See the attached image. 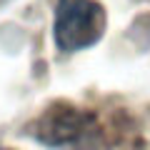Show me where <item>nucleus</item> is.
<instances>
[{"label": "nucleus", "mask_w": 150, "mask_h": 150, "mask_svg": "<svg viewBox=\"0 0 150 150\" xmlns=\"http://www.w3.org/2000/svg\"><path fill=\"white\" fill-rule=\"evenodd\" d=\"M33 135L48 148H65V150L103 148V135L95 123V115L68 105H53L35 123Z\"/></svg>", "instance_id": "f257e3e1"}, {"label": "nucleus", "mask_w": 150, "mask_h": 150, "mask_svg": "<svg viewBox=\"0 0 150 150\" xmlns=\"http://www.w3.org/2000/svg\"><path fill=\"white\" fill-rule=\"evenodd\" d=\"M105 33V10L95 0H58L53 40L60 53H80Z\"/></svg>", "instance_id": "f03ea898"}]
</instances>
